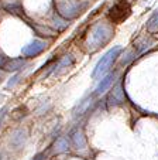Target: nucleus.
<instances>
[{"mask_svg": "<svg viewBox=\"0 0 158 160\" xmlns=\"http://www.w3.org/2000/svg\"><path fill=\"white\" fill-rule=\"evenodd\" d=\"M6 112H7V108H2V111H0V123L3 122L4 116H6Z\"/></svg>", "mask_w": 158, "mask_h": 160, "instance_id": "nucleus-13", "label": "nucleus"}, {"mask_svg": "<svg viewBox=\"0 0 158 160\" xmlns=\"http://www.w3.org/2000/svg\"><path fill=\"white\" fill-rule=\"evenodd\" d=\"M33 160H42V154H38V156H36Z\"/></svg>", "mask_w": 158, "mask_h": 160, "instance_id": "nucleus-14", "label": "nucleus"}, {"mask_svg": "<svg viewBox=\"0 0 158 160\" xmlns=\"http://www.w3.org/2000/svg\"><path fill=\"white\" fill-rule=\"evenodd\" d=\"M24 67V60H12V61H7V64L4 65V68H6L7 71H17L20 70V68H23Z\"/></svg>", "mask_w": 158, "mask_h": 160, "instance_id": "nucleus-8", "label": "nucleus"}, {"mask_svg": "<svg viewBox=\"0 0 158 160\" xmlns=\"http://www.w3.org/2000/svg\"><path fill=\"white\" fill-rule=\"evenodd\" d=\"M7 64V60L6 57H3V55L0 54V68H4V65Z\"/></svg>", "mask_w": 158, "mask_h": 160, "instance_id": "nucleus-12", "label": "nucleus"}, {"mask_svg": "<svg viewBox=\"0 0 158 160\" xmlns=\"http://www.w3.org/2000/svg\"><path fill=\"white\" fill-rule=\"evenodd\" d=\"M131 13V9H130V4L126 2V0H120L109 10V18H110L113 23L116 24H120L126 18L130 16Z\"/></svg>", "mask_w": 158, "mask_h": 160, "instance_id": "nucleus-2", "label": "nucleus"}, {"mask_svg": "<svg viewBox=\"0 0 158 160\" xmlns=\"http://www.w3.org/2000/svg\"><path fill=\"white\" fill-rule=\"evenodd\" d=\"M114 77H116V74H109V75H106L103 79H102V82L98 85V88H96V94H102V92H104L106 91V88L109 87V85L113 82V79H114Z\"/></svg>", "mask_w": 158, "mask_h": 160, "instance_id": "nucleus-5", "label": "nucleus"}, {"mask_svg": "<svg viewBox=\"0 0 158 160\" xmlns=\"http://www.w3.org/2000/svg\"><path fill=\"white\" fill-rule=\"evenodd\" d=\"M47 47V42L41 41V40H34L33 42H30L28 45H26L23 48V55L26 57H36V55L41 54Z\"/></svg>", "mask_w": 158, "mask_h": 160, "instance_id": "nucleus-4", "label": "nucleus"}, {"mask_svg": "<svg viewBox=\"0 0 158 160\" xmlns=\"http://www.w3.org/2000/svg\"><path fill=\"white\" fill-rule=\"evenodd\" d=\"M120 52H122V47H114V48L109 50V51L99 60V62L96 64L95 70H93V72H92L93 78H96V77H99V75L106 72V71L109 70V67L113 64V61L119 57Z\"/></svg>", "mask_w": 158, "mask_h": 160, "instance_id": "nucleus-1", "label": "nucleus"}, {"mask_svg": "<svg viewBox=\"0 0 158 160\" xmlns=\"http://www.w3.org/2000/svg\"><path fill=\"white\" fill-rule=\"evenodd\" d=\"M109 36H110V28L108 26H103V24H98L95 28H93L92 34H90V44L99 47V45L104 44V42L108 41Z\"/></svg>", "mask_w": 158, "mask_h": 160, "instance_id": "nucleus-3", "label": "nucleus"}, {"mask_svg": "<svg viewBox=\"0 0 158 160\" xmlns=\"http://www.w3.org/2000/svg\"><path fill=\"white\" fill-rule=\"evenodd\" d=\"M72 142H74L75 148H81V149L85 148V138L79 130H76V132L72 135Z\"/></svg>", "mask_w": 158, "mask_h": 160, "instance_id": "nucleus-9", "label": "nucleus"}, {"mask_svg": "<svg viewBox=\"0 0 158 160\" xmlns=\"http://www.w3.org/2000/svg\"><path fill=\"white\" fill-rule=\"evenodd\" d=\"M109 101H110L112 105H113V103H120V102H123V92H122V88L117 87L116 89L112 91L110 97H109Z\"/></svg>", "mask_w": 158, "mask_h": 160, "instance_id": "nucleus-7", "label": "nucleus"}, {"mask_svg": "<svg viewBox=\"0 0 158 160\" xmlns=\"http://www.w3.org/2000/svg\"><path fill=\"white\" fill-rule=\"evenodd\" d=\"M3 75H4V72H3V71H0V78H2Z\"/></svg>", "mask_w": 158, "mask_h": 160, "instance_id": "nucleus-15", "label": "nucleus"}, {"mask_svg": "<svg viewBox=\"0 0 158 160\" xmlns=\"http://www.w3.org/2000/svg\"><path fill=\"white\" fill-rule=\"evenodd\" d=\"M21 135H23V132H21V130H18V132L13 136V138H12V143H13V145L18 146V145H21V143H23V138H21Z\"/></svg>", "mask_w": 158, "mask_h": 160, "instance_id": "nucleus-11", "label": "nucleus"}, {"mask_svg": "<svg viewBox=\"0 0 158 160\" xmlns=\"http://www.w3.org/2000/svg\"><path fill=\"white\" fill-rule=\"evenodd\" d=\"M68 150V142L65 139H58L55 143V152L57 153H62V152Z\"/></svg>", "mask_w": 158, "mask_h": 160, "instance_id": "nucleus-10", "label": "nucleus"}, {"mask_svg": "<svg viewBox=\"0 0 158 160\" xmlns=\"http://www.w3.org/2000/svg\"><path fill=\"white\" fill-rule=\"evenodd\" d=\"M147 30L150 33H157L158 31V10L150 17L148 23H147Z\"/></svg>", "mask_w": 158, "mask_h": 160, "instance_id": "nucleus-6", "label": "nucleus"}]
</instances>
